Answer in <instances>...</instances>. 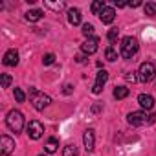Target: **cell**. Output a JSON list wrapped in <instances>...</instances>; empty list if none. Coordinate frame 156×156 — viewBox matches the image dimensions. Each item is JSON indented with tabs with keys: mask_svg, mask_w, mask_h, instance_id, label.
<instances>
[{
	"mask_svg": "<svg viewBox=\"0 0 156 156\" xmlns=\"http://www.w3.org/2000/svg\"><path fill=\"white\" fill-rule=\"evenodd\" d=\"M30 101H31V105H33L35 110H44L51 103V98L46 96L44 92L37 90V88H30Z\"/></svg>",
	"mask_w": 156,
	"mask_h": 156,
	"instance_id": "obj_1",
	"label": "cell"
},
{
	"mask_svg": "<svg viewBox=\"0 0 156 156\" xmlns=\"http://www.w3.org/2000/svg\"><path fill=\"white\" fill-rule=\"evenodd\" d=\"M138 41L134 37H123L121 39V46H119V53L123 59H132L138 53Z\"/></svg>",
	"mask_w": 156,
	"mask_h": 156,
	"instance_id": "obj_2",
	"label": "cell"
},
{
	"mask_svg": "<svg viewBox=\"0 0 156 156\" xmlns=\"http://www.w3.org/2000/svg\"><path fill=\"white\" fill-rule=\"evenodd\" d=\"M6 125L13 130V132H20L24 129V116L20 110H11L6 118Z\"/></svg>",
	"mask_w": 156,
	"mask_h": 156,
	"instance_id": "obj_3",
	"label": "cell"
},
{
	"mask_svg": "<svg viewBox=\"0 0 156 156\" xmlns=\"http://www.w3.org/2000/svg\"><path fill=\"white\" fill-rule=\"evenodd\" d=\"M138 73H140V81H143V83H151L154 77H156V66H154V62H151V61L141 62Z\"/></svg>",
	"mask_w": 156,
	"mask_h": 156,
	"instance_id": "obj_4",
	"label": "cell"
},
{
	"mask_svg": "<svg viewBox=\"0 0 156 156\" xmlns=\"http://www.w3.org/2000/svg\"><path fill=\"white\" fill-rule=\"evenodd\" d=\"M154 119H156V116H154V114L147 116L145 112H130V114L127 116V121H129L130 125H134V127L147 125V123H154Z\"/></svg>",
	"mask_w": 156,
	"mask_h": 156,
	"instance_id": "obj_5",
	"label": "cell"
},
{
	"mask_svg": "<svg viewBox=\"0 0 156 156\" xmlns=\"http://www.w3.org/2000/svg\"><path fill=\"white\" fill-rule=\"evenodd\" d=\"M28 136L31 138V140H39L41 136H42V132H44V127H42V123L39 121V119H31L30 123H28Z\"/></svg>",
	"mask_w": 156,
	"mask_h": 156,
	"instance_id": "obj_6",
	"label": "cell"
},
{
	"mask_svg": "<svg viewBox=\"0 0 156 156\" xmlns=\"http://www.w3.org/2000/svg\"><path fill=\"white\" fill-rule=\"evenodd\" d=\"M15 149V141L9 138V136H2L0 138V156H9Z\"/></svg>",
	"mask_w": 156,
	"mask_h": 156,
	"instance_id": "obj_7",
	"label": "cell"
},
{
	"mask_svg": "<svg viewBox=\"0 0 156 156\" xmlns=\"http://www.w3.org/2000/svg\"><path fill=\"white\" fill-rule=\"evenodd\" d=\"M107 79H108V72H107V70H99V72H98V77H96V83H94V87H92V92H94V94H101V90H103Z\"/></svg>",
	"mask_w": 156,
	"mask_h": 156,
	"instance_id": "obj_8",
	"label": "cell"
},
{
	"mask_svg": "<svg viewBox=\"0 0 156 156\" xmlns=\"http://www.w3.org/2000/svg\"><path fill=\"white\" fill-rule=\"evenodd\" d=\"M98 44H99V39H98V37H92V39H88V41H85V42L81 44V50H83V53L92 55V53L98 51Z\"/></svg>",
	"mask_w": 156,
	"mask_h": 156,
	"instance_id": "obj_9",
	"label": "cell"
},
{
	"mask_svg": "<svg viewBox=\"0 0 156 156\" xmlns=\"http://www.w3.org/2000/svg\"><path fill=\"white\" fill-rule=\"evenodd\" d=\"M83 143H85V149L90 152L94 151V145H96V134H94V129H87L85 134H83Z\"/></svg>",
	"mask_w": 156,
	"mask_h": 156,
	"instance_id": "obj_10",
	"label": "cell"
},
{
	"mask_svg": "<svg viewBox=\"0 0 156 156\" xmlns=\"http://www.w3.org/2000/svg\"><path fill=\"white\" fill-rule=\"evenodd\" d=\"M2 62H4L6 66H17V64H19V51H17V50H9V51H6Z\"/></svg>",
	"mask_w": 156,
	"mask_h": 156,
	"instance_id": "obj_11",
	"label": "cell"
},
{
	"mask_svg": "<svg viewBox=\"0 0 156 156\" xmlns=\"http://www.w3.org/2000/svg\"><path fill=\"white\" fill-rule=\"evenodd\" d=\"M138 103L141 105V108L151 110V108L154 107V98L149 96V94H140V96H138Z\"/></svg>",
	"mask_w": 156,
	"mask_h": 156,
	"instance_id": "obj_12",
	"label": "cell"
},
{
	"mask_svg": "<svg viewBox=\"0 0 156 156\" xmlns=\"http://www.w3.org/2000/svg\"><path fill=\"white\" fill-rule=\"evenodd\" d=\"M99 19H101V22H103V24H112V22H114V19H116V11H114L112 8H105V9L101 11Z\"/></svg>",
	"mask_w": 156,
	"mask_h": 156,
	"instance_id": "obj_13",
	"label": "cell"
},
{
	"mask_svg": "<svg viewBox=\"0 0 156 156\" xmlns=\"http://www.w3.org/2000/svg\"><path fill=\"white\" fill-rule=\"evenodd\" d=\"M68 22H70L72 26L81 24V9H77V8L68 9Z\"/></svg>",
	"mask_w": 156,
	"mask_h": 156,
	"instance_id": "obj_14",
	"label": "cell"
},
{
	"mask_svg": "<svg viewBox=\"0 0 156 156\" xmlns=\"http://www.w3.org/2000/svg\"><path fill=\"white\" fill-rule=\"evenodd\" d=\"M44 17V13L41 11V9H30L28 13H26V20H30V22H37V20H41Z\"/></svg>",
	"mask_w": 156,
	"mask_h": 156,
	"instance_id": "obj_15",
	"label": "cell"
},
{
	"mask_svg": "<svg viewBox=\"0 0 156 156\" xmlns=\"http://www.w3.org/2000/svg\"><path fill=\"white\" fill-rule=\"evenodd\" d=\"M57 147H59V140H57V138H50V140L46 141V145H44V149H46V152H48V154L55 152V151H57Z\"/></svg>",
	"mask_w": 156,
	"mask_h": 156,
	"instance_id": "obj_16",
	"label": "cell"
},
{
	"mask_svg": "<svg viewBox=\"0 0 156 156\" xmlns=\"http://www.w3.org/2000/svg\"><path fill=\"white\" fill-rule=\"evenodd\" d=\"M129 96V88L127 87H116L114 88V98L116 99H125Z\"/></svg>",
	"mask_w": 156,
	"mask_h": 156,
	"instance_id": "obj_17",
	"label": "cell"
},
{
	"mask_svg": "<svg viewBox=\"0 0 156 156\" xmlns=\"http://www.w3.org/2000/svg\"><path fill=\"white\" fill-rule=\"evenodd\" d=\"M143 11H145L147 17H156V4L154 2H147L143 6Z\"/></svg>",
	"mask_w": 156,
	"mask_h": 156,
	"instance_id": "obj_18",
	"label": "cell"
},
{
	"mask_svg": "<svg viewBox=\"0 0 156 156\" xmlns=\"http://www.w3.org/2000/svg\"><path fill=\"white\" fill-rule=\"evenodd\" d=\"M103 9H105V2H103V0H98V2L92 4V13L94 15H101Z\"/></svg>",
	"mask_w": 156,
	"mask_h": 156,
	"instance_id": "obj_19",
	"label": "cell"
},
{
	"mask_svg": "<svg viewBox=\"0 0 156 156\" xmlns=\"http://www.w3.org/2000/svg\"><path fill=\"white\" fill-rule=\"evenodd\" d=\"M62 156H77V149L75 145H66L62 151Z\"/></svg>",
	"mask_w": 156,
	"mask_h": 156,
	"instance_id": "obj_20",
	"label": "cell"
},
{
	"mask_svg": "<svg viewBox=\"0 0 156 156\" xmlns=\"http://www.w3.org/2000/svg\"><path fill=\"white\" fill-rule=\"evenodd\" d=\"M105 57H107V61H116L118 59V53H116V50L114 48H107V51H105Z\"/></svg>",
	"mask_w": 156,
	"mask_h": 156,
	"instance_id": "obj_21",
	"label": "cell"
},
{
	"mask_svg": "<svg viewBox=\"0 0 156 156\" xmlns=\"http://www.w3.org/2000/svg\"><path fill=\"white\" fill-rule=\"evenodd\" d=\"M46 6H48V8H51V9H55V11H61V9L64 8V2H50V0H48Z\"/></svg>",
	"mask_w": 156,
	"mask_h": 156,
	"instance_id": "obj_22",
	"label": "cell"
},
{
	"mask_svg": "<svg viewBox=\"0 0 156 156\" xmlns=\"http://www.w3.org/2000/svg\"><path fill=\"white\" fill-rule=\"evenodd\" d=\"M83 35H85V37L94 35V26H92V24H83Z\"/></svg>",
	"mask_w": 156,
	"mask_h": 156,
	"instance_id": "obj_23",
	"label": "cell"
},
{
	"mask_svg": "<svg viewBox=\"0 0 156 156\" xmlns=\"http://www.w3.org/2000/svg\"><path fill=\"white\" fill-rule=\"evenodd\" d=\"M15 99H17L19 103H24V101H26V94H24L20 88H15Z\"/></svg>",
	"mask_w": 156,
	"mask_h": 156,
	"instance_id": "obj_24",
	"label": "cell"
},
{
	"mask_svg": "<svg viewBox=\"0 0 156 156\" xmlns=\"http://www.w3.org/2000/svg\"><path fill=\"white\" fill-rule=\"evenodd\" d=\"M9 85H11V75L2 73V88H9Z\"/></svg>",
	"mask_w": 156,
	"mask_h": 156,
	"instance_id": "obj_25",
	"label": "cell"
},
{
	"mask_svg": "<svg viewBox=\"0 0 156 156\" xmlns=\"http://www.w3.org/2000/svg\"><path fill=\"white\" fill-rule=\"evenodd\" d=\"M118 33H119V30H118V28H110V31H108V35H107V37H108V41H110V42H114V41L118 39Z\"/></svg>",
	"mask_w": 156,
	"mask_h": 156,
	"instance_id": "obj_26",
	"label": "cell"
},
{
	"mask_svg": "<svg viewBox=\"0 0 156 156\" xmlns=\"http://www.w3.org/2000/svg\"><path fill=\"white\" fill-rule=\"evenodd\" d=\"M42 62H44L46 66H48V64H53V62H55V55H53V53H46V55L42 57Z\"/></svg>",
	"mask_w": 156,
	"mask_h": 156,
	"instance_id": "obj_27",
	"label": "cell"
},
{
	"mask_svg": "<svg viewBox=\"0 0 156 156\" xmlns=\"http://www.w3.org/2000/svg\"><path fill=\"white\" fill-rule=\"evenodd\" d=\"M127 81H130V83H136V75H134V73H127Z\"/></svg>",
	"mask_w": 156,
	"mask_h": 156,
	"instance_id": "obj_28",
	"label": "cell"
},
{
	"mask_svg": "<svg viewBox=\"0 0 156 156\" xmlns=\"http://www.w3.org/2000/svg\"><path fill=\"white\" fill-rule=\"evenodd\" d=\"M129 6H130V8H140V6H141V2H140V0H134V2H130Z\"/></svg>",
	"mask_w": 156,
	"mask_h": 156,
	"instance_id": "obj_29",
	"label": "cell"
},
{
	"mask_svg": "<svg viewBox=\"0 0 156 156\" xmlns=\"http://www.w3.org/2000/svg\"><path fill=\"white\" fill-rule=\"evenodd\" d=\"M75 61H77V62H85V55H83V53H79V55L75 57Z\"/></svg>",
	"mask_w": 156,
	"mask_h": 156,
	"instance_id": "obj_30",
	"label": "cell"
},
{
	"mask_svg": "<svg viewBox=\"0 0 156 156\" xmlns=\"http://www.w3.org/2000/svg\"><path fill=\"white\" fill-rule=\"evenodd\" d=\"M114 6H118V8H125V6H127V2H118V0H116Z\"/></svg>",
	"mask_w": 156,
	"mask_h": 156,
	"instance_id": "obj_31",
	"label": "cell"
},
{
	"mask_svg": "<svg viewBox=\"0 0 156 156\" xmlns=\"http://www.w3.org/2000/svg\"><path fill=\"white\" fill-rule=\"evenodd\" d=\"M70 92H72V87H70V85H66V87H64V94H70Z\"/></svg>",
	"mask_w": 156,
	"mask_h": 156,
	"instance_id": "obj_32",
	"label": "cell"
},
{
	"mask_svg": "<svg viewBox=\"0 0 156 156\" xmlns=\"http://www.w3.org/2000/svg\"><path fill=\"white\" fill-rule=\"evenodd\" d=\"M39 156H46V154H39Z\"/></svg>",
	"mask_w": 156,
	"mask_h": 156,
	"instance_id": "obj_33",
	"label": "cell"
}]
</instances>
